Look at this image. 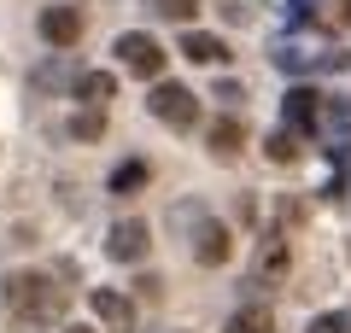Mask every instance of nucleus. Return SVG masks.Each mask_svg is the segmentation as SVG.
Masks as SVG:
<instances>
[{
    "label": "nucleus",
    "mask_w": 351,
    "mask_h": 333,
    "mask_svg": "<svg viewBox=\"0 0 351 333\" xmlns=\"http://www.w3.org/2000/svg\"><path fill=\"white\" fill-rule=\"evenodd\" d=\"M88 304H94V321H100L106 333H135V304H129V293H117V286H94Z\"/></svg>",
    "instance_id": "nucleus-5"
},
{
    "label": "nucleus",
    "mask_w": 351,
    "mask_h": 333,
    "mask_svg": "<svg viewBox=\"0 0 351 333\" xmlns=\"http://www.w3.org/2000/svg\"><path fill=\"white\" fill-rule=\"evenodd\" d=\"M64 333H94V328H64Z\"/></svg>",
    "instance_id": "nucleus-20"
},
{
    "label": "nucleus",
    "mask_w": 351,
    "mask_h": 333,
    "mask_svg": "<svg viewBox=\"0 0 351 333\" xmlns=\"http://www.w3.org/2000/svg\"><path fill=\"white\" fill-rule=\"evenodd\" d=\"M141 6H152L158 18H176V24H188V18L199 12V0H141Z\"/></svg>",
    "instance_id": "nucleus-17"
},
{
    "label": "nucleus",
    "mask_w": 351,
    "mask_h": 333,
    "mask_svg": "<svg viewBox=\"0 0 351 333\" xmlns=\"http://www.w3.org/2000/svg\"><path fill=\"white\" fill-rule=\"evenodd\" d=\"M240 140H246V135H240V123H234V117H217V123L205 129V147H211L217 158H234V152H240Z\"/></svg>",
    "instance_id": "nucleus-13"
},
{
    "label": "nucleus",
    "mask_w": 351,
    "mask_h": 333,
    "mask_svg": "<svg viewBox=\"0 0 351 333\" xmlns=\"http://www.w3.org/2000/svg\"><path fill=\"white\" fill-rule=\"evenodd\" d=\"M263 152H269V164H293L299 158V129H276V135L263 140Z\"/></svg>",
    "instance_id": "nucleus-16"
},
{
    "label": "nucleus",
    "mask_w": 351,
    "mask_h": 333,
    "mask_svg": "<svg viewBox=\"0 0 351 333\" xmlns=\"http://www.w3.org/2000/svg\"><path fill=\"white\" fill-rule=\"evenodd\" d=\"M117 59H123V71H135V76H152V82L164 76V47L152 36H141V29L117 36Z\"/></svg>",
    "instance_id": "nucleus-4"
},
{
    "label": "nucleus",
    "mask_w": 351,
    "mask_h": 333,
    "mask_svg": "<svg viewBox=\"0 0 351 333\" xmlns=\"http://www.w3.org/2000/svg\"><path fill=\"white\" fill-rule=\"evenodd\" d=\"M287 240H263V246H258V281L263 286H269V281H281V275H287Z\"/></svg>",
    "instance_id": "nucleus-12"
},
{
    "label": "nucleus",
    "mask_w": 351,
    "mask_h": 333,
    "mask_svg": "<svg viewBox=\"0 0 351 333\" xmlns=\"http://www.w3.org/2000/svg\"><path fill=\"white\" fill-rule=\"evenodd\" d=\"M304 333H351V321L339 316V310H328V316H316V321H311Z\"/></svg>",
    "instance_id": "nucleus-18"
},
{
    "label": "nucleus",
    "mask_w": 351,
    "mask_h": 333,
    "mask_svg": "<svg viewBox=\"0 0 351 333\" xmlns=\"http://www.w3.org/2000/svg\"><path fill=\"white\" fill-rule=\"evenodd\" d=\"M182 53H188L193 64H223L228 59L223 36H205V29H188V36H182Z\"/></svg>",
    "instance_id": "nucleus-10"
},
{
    "label": "nucleus",
    "mask_w": 351,
    "mask_h": 333,
    "mask_svg": "<svg viewBox=\"0 0 351 333\" xmlns=\"http://www.w3.org/2000/svg\"><path fill=\"white\" fill-rule=\"evenodd\" d=\"M71 94L82 99V106H106V99H117V76L112 71H82L71 82Z\"/></svg>",
    "instance_id": "nucleus-9"
},
{
    "label": "nucleus",
    "mask_w": 351,
    "mask_h": 333,
    "mask_svg": "<svg viewBox=\"0 0 351 333\" xmlns=\"http://www.w3.org/2000/svg\"><path fill=\"white\" fill-rule=\"evenodd\" d=\"M41 41L47 47H76L82 41V12L76 6H47L41 12Z\"/></svg>",
    "instance_id": "nucleus-7"
},
{
    "label": "nucleus",
    "mask_w": 351,
    "mask_h": 333,
    "mask_svg": "<svg viewBox=\"0 0 351 333\" xmlns=\"http://www.w3.org/2000/svg\"><path fill=\"white\" fill-rule=\"evenodd\" d=\"M100 135H106V111L100 106H88V111L71 117V140H100Z\"/></svg>",
    "instance_id": "nucleus-15"
},
{
    "label": "nucleus",
    "mask_w": 351,
    "mask_h": 333,
    "mask_svg": "<svg viewBox=\"0 0 351 333\" xmlns=\"http://www.w3.org/2000/svg\"><path fill=\"white\" fill-rule=\"evenodd\" d=\"M147 158H129V164H117L112 170V193H135V187H147Z\"/></svg>",
    "instance_id": "nucleus-14"
},
{
    "label": "nucleus",
    "mask_w": 351,
    "mask_h": 333,
    "mask_svg": "<svg viewBox=\"0 0 351 333\" xmlns=\"http://www.w3.org/2000/svg\"><path fill=\"white\" fill-rule=\"evenodd\" d=\"M147 111L158 117L164 129H193L199 123V99H193V88H182V82H152Z\"/></svg>",
    "instance_id": "nucleus-2"
},
{
    "label": "nucleus",
    "mask_w": 351,
    "mask_h": 333,
    "mask_svg": "<svg viewBox=\"0 0 351 333\" xmlns=\"http://www.w3.org/2000/svg\"><path fill=\"white\" fill-rule=\"evenodd\" d=\"M6 310H12L18 321H29V328H47V321L64 316V293H59L53 275L18 269V275H6Z\"/></svg>",
    "instance_id": "nucleus-1"
},
{
    "label": "nucleus",
    "mask_w": 351,
    "mask_h": 333,
    "mask_svg": "<svg viewBox=\"0 0 351 333\" xmlns=\"http://www.w3.org/2000/svg\"><path fill=\"white\" fill-rule=\"evenodd\" d=\"M281 117H287V129H299V135H316V123H322V94H316V88H287Z\"/></svg>",
    "instance_id": "nucleus-6"
},
{
    "label": "nucleus",
    "mask_w": 351,
    "mask_h": 333,
    "mask_svg": "<svg viewBox=\"0 0 351 333\" xmlns=\"http://www.w3.org/2000/svg\"><path fill=\"white\" fill-rule=\"evenodd\" d=\"M147 251H152V228L141 217H123V222L106 228V258L112 263H141Z\"/></svg>",
    "instance_id": "nucleus-3"
},
{
    "label": "nucleus",
    "mask_w": 351,
    "mask_h": 333,
    "mask_svg": "<svg viewBox=\"0 0 351 333\" xmlns=\"http://www.w3.org/2000/svg\"><path fill=\"white\" fill-rule=\"evenodd\" d=\"M223 333H276V310H269V304H246V310L228 316Z\"/></svg>",
    "instance_id": "nucleus-11"
},
{
    "label": "nucleus",
    "mask_w": 351,
    "mask_h": 333,
    "mask_svg": "<svg viewBox=\"0 0 351 333\" xmlns=\"http://www.w3.org/2000/svg\"><path fill=\"white\" fill-rule=\"evenodd\" d=\"M228 251H234L228 228H223V222H211V217H205V222H199V234H193V258H199L205 269H217V263H228Z\"/></svg>",
    "instance_id": "nucleus-8"
},
{
    "label": "nucleus",
    "mask_w": 351,
    "mask_h": 333,
    "mask_svg": "<svg viewBox=\"0 0 351 333\" xmlns=\"http://www.w3.org/2000/svg\"><path fill=\"white\" fill-rule=\"evenodd\" d=\"M316 12V0H293V18H311Z\"/></svg>",
    "instance_id": "nucleus-19"
}]
</instances>
